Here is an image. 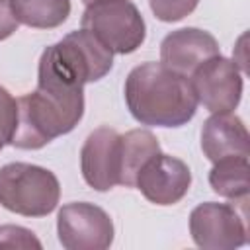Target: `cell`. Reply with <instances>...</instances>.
Returning <instances> with one entry per match:
<instances>
[{
	"label": "cell",
	"mask_w": 250,
	"mask_h": 250,
	"mask_svg": "<svg viewBox=\"0 0 250 250\" xmlns=\"http://www.w3.org/2000/svg\"><path fill=\"white\" fill-rule=\"evenodd\" d=\"M209 172V184L215 193L227 199H244L250 193V166L248 156H227Z\"/></svg>",
	"instance_id": "obj_14"
},
{
	"label": "cell",
	"mask_w": 250,
	"mask_h": 250,
	"mask_svg": "<svg viewBox=\"0 0 250 250\" xmlns=\"http://www.w3.org/2000/svg\"><path fill=\"white\" fill-rule=\"evenodd\" d=\"M125 102L131 115L150 127H182L197 109L189 78L162 62H143L129 72Z\"/></svg>",
	"instance_id": "obj_1"
},
{
	"label": "cell",
	"mask_w": 250,
	"mask_h": 250,
	"mask_svg": "<svg viewBox=\"0 0 250 250\" xmlns=\"http://www.w3.org/2000/svg\"><path fill=\"white\" fill-rule=\"evenodd\" d=\"M135 186L150 203L174 205L189 191L191 172L184 160L158 152L139 170Z\"/></svg>",
	"instance_id": "obj_10"
},
{
	"label": "cell",
	"mask_w": 250,
	"mask_h": 250,
	"mask_svg": "<svg viewBox=\"0 0 250 250\" xmlns=\"http://www.w3.org/2000/svg\"><path fill=\"white\" fill-rule=\"evenodd\" d=\"M59 242L66 250H105L113 242L111 217L98 205L74 201L57 215Z\"/></svg>",
	"instance_id": "obj_7"
},
{
	"label": "cell",
	"mask_w": 250,
	"mask_h": 250,
	"mask_svg": "<svg viewBox=\"0 0 250 250\" xmlns=\"http://www.w3.org/2000/svg\"><path fill=\"white\" fill-rule=\"evenodd\" d=\"M61 197L57 176L35 164L10 162L0 168V205L23 217H45Z\"/></svg>",
	"instance_id": "obj_4"
},
{
	"label": "cell",
	"mask_w": 250,
	"mask_h": 250,
	"mask_svg": "<svg viewBox=\"0 0 250 250\" xmlns=\"http://www.w3.org/2000/svg\"><path fill=\"white\" fill-rule=\"evenodd\" d=\"M20 21L10 6V0H0V41L8 39L16 29Z\"/></svg>",
	"instance_id": "obj_19"
},
{
	"label": "cell",
	"mask_w": 250,
	"mask_h": 250,
	"mask_svg": "<svg viewBox=\"0 0 250 250\" xmlns=\"http://www.w3.org/2000/svg\"><path fill=\"white\" fill-rule=\"evenodd\" d=\"M121 135L111 127L94 129L80 150V170L84 182L96 191H107L119 184Z\"/></svg>",
	"instance_id": "obj_9"
},
{
	"label": "cell",
	"mask_w": 250,
	"mask_h": 250,
	"mask_svg": "<svg viewBox=\"0 0 250 250\" xmlns=\"http://www.w3.org/2000/svg\"><path fill=\"white\" fill-rule=\"evenodd\" d=\"M189 234L203 250H232L248 240L246 203L238 209L234 203L207 201L189 215Z\"/></svg>",
	"instance_id": "obj_6"
},
{
	"label": "cell",
	"mask_w": 250,
	"mask_h": 250,
	"mask_svg": "<svg viewBox=\"0 0 250 250\" xmlns=\"http://www.w3.org/2000/svg\"><path fill=\"white\" fill-rule=\"evenodd\" d=\"M219 55L217 39L197 27H182L168 33L160 43V62L184 76H189L201 62Z\"/></svg>",
	"instance_id": "obj_11"
},
{
	"label": "cell",
	"mask_w": 250,
	"mask_h": 250,
	"mask_svg": "<svg viewBox=\"0 0 250 250\" xmlns=\"http://www.w3.org/2000/svg\"><path fill=\"white\" fill-rule=\"evenodd\" d=\"M201 150L211 162L227 156H248L250 137L244 121L232 111L207 117L201 129Z\"/></svg>",
	"instance_id": "obj_12"
},
{
	"label": "cell",
	"mask_w": 250,
	"mask_h": 250,
	"mask_svg": "<svg viewBox=\"0 0 250 250\" xmlns=\"http://www.w3.org/2000/svg\"><path fill=\"white\" fill-rule=\"evenodd\" d=\"M84 115V90L37 86L18 98V125L12 137L16 148L35 150L70 133Z\"/></svg>",
	"instance_id": "obj_2"
},
{
	"label": "cell",
	"mask_w": 250,
	"mask_h": 250,
	"mask_svg": "<svg viewBox=\"0 0 250 250\" xmlns=\"http://www.w3.org/2000/svg\"><path fill=\"white\" fill-rule=\"evenodd\" d=\"M80 25L117 55L137 51L146 37L145 20L131 0H96L86 4Z\"/></svg>",
	"instance_id": "obj_5"
},
{
	"label": "cell",
	"mask_w": 250,
	"mask_h": 250,
	"mask_svg": "<svg viewBox=\"0 0 250 250\" xmlns=\"http://www.w3.org/2000/svg\"><path fill=\"white\" fill-rule=\"evenodd\" d=\"M20 23L35 29H53L66 21L70 0H10Z\"/></svg>",
	"instance_id": "obj_15"
},
{
	"label": "cell",
	"mask_w": 250,
	"mask_h": 250,
	"mask_svg": "<svg viewBox=\"0 0 250 250\" xmlns=\"http://www.w3.org/2000/svg\"><path fill=\"white\" fill-rule=\"evenodd\" d=\"M189 82L197 104L211 113L232 111L242 96V74L238 64L221 55L201 62L191 72Z\"/></svg>",
	"instance_id": "obj_8"
},
{
	"label": "cell",
	"mask_w": 250,
	"mask_h": 250,
	"mask_svg": "<svg viewBox=\"0 0 250 250\" xmlns=\"http://www.w3.org/2000/svg\"><path fill=\"white\" fill-rule=\"evenodd\" d=\"M148 4L160 21H180L197 8L199 0H148Z\"/></svg>",
	"instance_id": "obj_17"
},
{
	"label": "cell",
	"mask_w": 250,
	"mask_h": 250,
	"mask_svg": "<svg viewBox=\"0 0 250 250\" xmlns=\"http://www.w3.org/2000/svg\"><path fill=\"white\" fill-rule=\"evenodd\" d=\"M111 66L113 53L98 37L80 27L41 53L37 86L84 90L86 84L102 80Z\"/></svg>",
	"instance_id": "obj_3"
},
{
	"label": "cell",
	"mask_w": 250,
	"mask_h": 250,
	"mask_svg": "<svg viewBox=\"0 0 250 250\" xmlns=\"http://www.w3.org/2000/svg\"><path fill=\"white\" fill-rule=\"evenodd\" d=\"M18 125V100L0 86V150L12 143Z\"/></svg>",
	"instance_id": "obj_16"
},
{
	"label": "cell",
	"mask_w": 250,
	"mask_h": 250,
	"mask_svg": "<svg viewBox=\"0 0 250 250\" xmlns=\"http://www.w3.org/2000/svg\"><path fill=\"white\" fill-rule=\"evenodd\" d=\"M84 4H92V2H96V0H82Z\"/></svg>",
	"instance_id": "obj_20"
},
{
	"label": "cell",
	"mask_w": 250,
	"mask_h": 250,
	"mask_svg": "<svg viewBox=\"0 0 250 250\" xmlns=\"http://www.w3.org/2000/svg\"><path fill=\"white\" fill-rule=\"evenodd\" d=\"M121 170H119V186L133 188L139 176V170L160 152L158 139L146 129H131L121 135Z\"/></svg>",
	"instance_id": "obj_13"
},
{
	"label": "cell",
	"mask_w": 250,
	"mask_h": 250,
	"mask_svg": "<svg viewBox=\"0 0 250 250\" xmlns=\"http://www.w3.org/2000/svg\"><path fill=\"white\" fill-rule=\"evenodd\" d=\"M0 248H41V242L29 229L18 225H2Z\"/></svg>",
	"instance_id": "obj_18"
}]
</instances>
